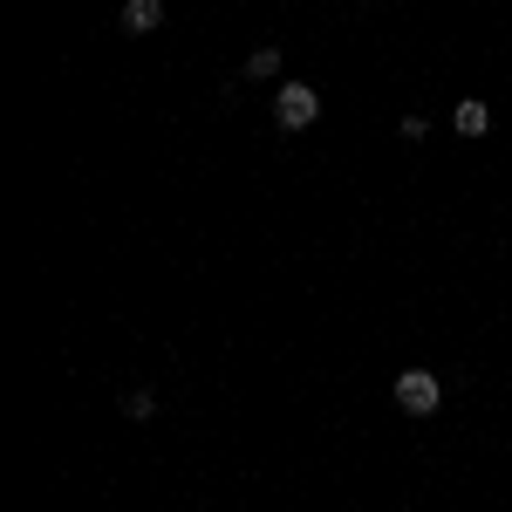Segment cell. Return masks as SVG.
I'll return each mask as SVG.
<instances>
[{
  "mask_svg": "<svg viewBox=\"0 0 512 512\" xmlns=\"http://www.w3.org/2000/svg\"><path fill=\"white\" fill-rule=\"evenodd\" d=\"M437 403H444V383H437L431 369H403V376H396V410H403V417L424 424V417H437Z\"/></svg>",
  "mask_w": 512,
  "mask_h": 512,
  "instance_id": "cell-1",
  "label": "cell"
},
{
  "mask_svg": "<svg viewBox=\"0 0 512 512\" xmlns=\"http://www.w3.org/2000/svg\"><path fill=\"white\" fill-rule=\"evenodd\" d=\"M274 117H280V130H308V123L321 117V96H315V82H280V96H274Z\"/></svg>",
  "mask_w": 512,
  "mask_h": 512,
  "instance_id": "cell-2",
  "label": "cell"
},
{
  "mask_svg": "<svg viewBox=\"0 0 512 512\" xmlns=\"http://www.w3.org/2000/svg\"><path fill=\"white\" fill-rule=\"evenodd\" d=\"M123 28H130V35H158L164 28V0H123Z\"/></svg>",
  "mask_w": 512,
  "mask_h": 512,
  "instance_id": "cell-3",
  "label": "cell"
},
{
  "mask_svg": "<svg viewBox=\"0 0 512 512\" xmlns=\"http://www.w3.org/2000/svg\"><path fill=\"white\" fill-rule=\"evenodd\" d=\"M451 130H458V137H485V130H492V110H485L478 96H465V103L451 110Z\"/></svg>",
  "mask_w": 512,
  "mask_h": 512,
  "instance_id": "cell-4",
  "label": "cell"
},
{
  "mask_svg": "<svg viewBox=\"0 0 512 512\" xmlns=\"http://www.w3.org/2000/svg\"><path fill=\"white\" fill-rule=\"evenodd\" d=\"M246 76H253V82H274L280 76V48H253V55H246Z\"/></svg>",
  "mask_w": 512,
  "mask_h": 512,
  "instance_id": "cell-5",
  "label": "cell"
}]
</instances>
